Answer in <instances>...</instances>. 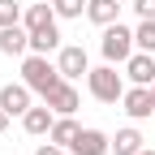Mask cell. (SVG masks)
<instances>
[{"mask_svg":"<svg viewBox=\"0 0 155 155\" xmlns=\"http://www.w3.org/2000/svg\"><path fill=\"white\" fill-rule=\"evenodd\" d=\"M22 82H26L30 91H39V95H43V99H48V95H52L56 86L65 82V73H61V65H52L48 56H39V52H30L26 61H22Z\"/></svg>","mask_w":155,"mask_h":155,"instance_id":"6da1fadb","label":"cell"},{"mask_svg":"<svg viewBox=\"0 0 155 155\" xmlns=\"http://www.w3.org/2000/svg\"><path fill=\"white\" fill-rule=\"evenodd\" d=\"M86 82H91V95H95L99 104H116V99L125 95V78L116 73L112 65H104V69H91V73H86Z\"/></svg>","mask_w":155,"mask_h":155,"instance_id":"7a4b0ae2","label":"cell"},{"mask_svg":"<svg viewBox=\"0 0 155 155\" xmlns=\"http://www.w3.org/2000/svg\"><path fill=\"white\" fill-rule=\"evenodd\" d=\"M104 61L108 65H121V61H129L134 56V30H125L121 22H112V26H104Z\"/></svg>","mask_w":155,"mask_h":155,"instance_id":"3957f363","label":"cell"},{"mask_svg":"<svg viewBox=\"0 0 155 155\" xmlns=\"http://www.w3.org/2000/svg\"><path fill=\"white\" fill-rule=\"evenodd\" d=\"M73 155H108L112 151V138L104 129H78V138H73V147H69Z\"/></svg>","mask_w":155,"mask_h":155,"instance_id":"277c9868","label":"cell"},{"mask_svg":"<svg viewBox=\"0 0 155 155\" xmlns=\"http://www.w3.org/2000/svg\"><path fill=\"white\" fill-rule=\"evenodd\" d=\"M0 52H5V56H26V52H30V30H26L22 22L0 26Z\"/></svg>","mask_w":155,"mask_h":155,"instance_id":"5b68a950","label":"cell"},{"mask_svg":"<svg viewBox=\"0 0 155 155\" xmlns=\"http://www.w3.org/2000/svg\"><path fill=\"white\" fill-rule=\"evenodd\" d=\"M0 108H5L9 116H26V108H30V86H26V82L0 86Z\"/></svg>","mask_w":155,"mask_h":155,"instance_id":"8992f818","label":"cell"},{"mask_svg":"<svg viewBox=\"0 0 155 155\" xmlns=\"http://www.w3.org/2000/svg\"><path fill=\"white\" fill-rule=\"evenodd\" d=\"M125 73H129L134 86H151L155 82V56L151 52H134L129 61H125Z\"/></svg>","mask_w":155,"mask_h":155,"instance_id":"52a82bcc","label":"cell"},{"mask_svg":"<svg viewBox=\"0 0 155 155\" xmlns=\"http://www.w3.org/2000/svg\"><path fill=\"white\" fill-rule=\"evenodd\" d=\"M121 104H125V112L134 116V121H142V116L155 112V95H151V86H134V91L121 95Z\"/></svg>","mask_w":155,"mask_h":155,"instance_id":"ba28073f","label":"cell"},{"mask_svg":"<svg viewBox=\"0 0 155 155\" xmlns=\"http://www.w3.org/2000/svg\"><path fill=\"white\" fill-rule=\"evenodd\" d=\"M56 65H61V73L69 78H82V73H91L86 69V48H78V43H69V48H61V56H56Z\"/></svg>","mask_w":155,"mask_h":155,"instance_id":"9c48e42d","label":"cell"},{"mask_svg":"<svg viewBox=\"0 0 155 155\" xmlns=\"http://www.w3.org/2000/svg\"><path fill=\"white\" fill-rule=\"evenodd\" d=\"M43 104H52V112H61V116H73V112H78V91H73V82L65 78V82L56 86Z\"/></svg>","mask_w":155,"mask_h":155,"instance_id":"30bf717a","label":"cell"},{"mask_svg":"<svg viewBox=\"0 0 155 155\" xmlns=\"http://www.w3.org/2000/svg\"><path fill=\"white\" fill-rule=\"evenodd\" d=\"M22 125H26V134H52V125H56V112H52V104H43V108H26Z\"/></svg>","mask_w":155,"mask_h":155,"instance_id":"8fae6325","label":"cell"},{"mask_svg":"<svg viewBox=\"0 0 155 155\" xmlns=\"http://www.w3.org/2000/svg\"><path fill=\"white\" fill-rule=\"evenodd\" d=\"M116 13H121V0H86V17L95 26H112Z\"/></svg>","mask_w":155,"mask_h":155,"instance_id":"7c38bea8","label":"cell"},{"mask_svg":"<svg viewBox=\"0 0 155 155\" xmlns=\"http://www.w3.org/2000/svg\"><path fill=\"white\" fill-rule=\"evenodd\" d=\"M56 48H61V30H56V22H52V26H39V30H30V52L48 56V52H56Z\"/></svg>","mask_w":155,"mask_h":155,"instance_id":"4fadbf2b","label":"cell"},{"mask_svg":"<svg viewBox=\"0 0 155 155\" xmlns=\"http://www.w3.org/2000/svg\"><path fill=\"white\" fill-rule=\"evenodd\" d=\"M78 129H82V125H78L73 116H56V125H52V134H48V138H52L56 147H73V138H78Z\"/></svg>","mask_w":155,"mask_h":155,"instance_id":"5bb4252c","label":"cell"},{"mask_svg":"<svg viewBox=\"0 0 155 155\" xmlns=\"http://www.w3.org/2000/svg\"><path fill=\"white\" fill-rule=\"evenodd\" d=\"M56 22V9L52 5H30L26 13H22V26L26 30H39V26H52Z\"/></svg>","mask_w":155,"mask_h":155,"instance_id":"9a60e30c","label":"cell"},{"mask_svg":"<svg viewBox=\"0 0 155 155\" xmlns=\"http://www.w3.org/2000/svg\"><path fill=\"white\" fill-rule=\"evenodd\" d=\"M112 151H116V155H138V151H142V134H138V129H116Z\"/></svg>","mask_w":155,"mask_h":155,"instance_id":"2e32d148","label":"cell"},{"mask_svg":"<svg viewBox=\"0 0 155 155\" xmlns=\"http://www.w3.org/2000/svg\"><path fill=\"white\" fill-rule=\"evenodd\" d=\"M134 43L142 52H155V17H142V26L134 30Z\"/></svg>","mask_w":155,"mask_h":155,"instance_id":"e0dca14e","label":"cell"},{"mask_svg":"<svg viewBox=\"0 0 155 155\" xmlns=\"http://www.w3.org/2000/svg\"><path fill=\"white\" fill-rule=\"evenodd\" d=\"M52 9H56V17H82L86 0H52Z\"/></svg>","mask_w":155,"mask_h":155,"instance_id":"ac0fdd59","label":"cell"},{"mask_svg":"<svg viewBox=\"0 0 155 155\" xmlns=\"http://www.w3.org/2000/svg\"><path fill=\"white\" fill-rule=\"evenodd\" d=\"M13 22H22V9L13 0H0V26H13Z\"/></svg>","mask_w":155,"mask_h":155,"instance_id":"d6986e66","label":"cell"},{"mask_svg":"<svg viewBox=\"0 0 155 155\" xmlns=\"http://www.w3.org/2000/svg\"><path fill=\"white\" fill-rule=\"evenodd\" d=\"M134 9H138V17H155V0H134Z\"/></svg>","mask_w":155,"mask_h":155,"instance_id":"ffe728a7","label":"cell"},{"mask_svg":"<svg viewBox=\"0 0 155 155\" xmlns=\"http://www.w3.org/2000/svg\"><path fill=\"white\" fill-rule=\"evenodd\" d=\"M35 155H65V147H56V142H48V147H39Z\"/></svg>","mask_w":155,"mask_h":155,"instance_id":"44dd1931","label":"cell"},{"mask_svg":"<svg viewBox=\"0 0 155 155\" xmlns=\"http://www.w3.org/2000/svg\"><path fill=\"white\" fill-rule=\"evenodd\" d=\"M5 125H9V112H5V108H0V134H5Z\"/></svg>","mask_w":155,"mask_h":155,"instance_id":"7402d4cb","label":"cell"},{"mask_svg":"<svg viewBox=\"0 0 155 155\" xmlns=\"http://www.w3.org/2000/svg\"><path fill=\"white\" fill-rule=\"evenodd\" d=\"M138 155H155V151H138Z\"/></svg>","mask_w":155,"mask_h":155,"instance_id":"603a6c76","label":"cell"},{"mask_svg":"<svg viewBox=\"0 0 155 155\" xmlns=\"http://www.w3.org/2000/svg\"><path fill=\"white\" fill-rule=\"evenodd\" d=\"M121 5H134V0H121Z\"/></svg>","mask_w":155,"mask_h":155,"instance_id":"cb8c5ba5","label":"cell"},{"mask_svg":"<svg viewBox=\"0 0 155 155\" xmlns=\"http://www.w3.org/2000/svg\"><path fill=\"white\" fill-rule=\"evenodd\" d=\"M151 95H155V82H151Z\"/></svg>","mask_w":155,"mask_h":155,"instance_id":"d4e9b609","label":"cell"}]
</instances>
